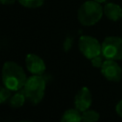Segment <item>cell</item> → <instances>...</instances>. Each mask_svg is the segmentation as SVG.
<instances>
[{"mask_svg": "<svg viewBox=\"0 0 122 122\" xmlns=\"http://www.w3.org/2000/svg\"><path fill=\"white\" fill-rule=\"evenodd\" d=\"M27 79L20 65L13 61H7L4 63L2 68V80L4 86L12 92H17L23 89Z\"/></svg>", "mask_w": 122, "mask_h": 122, "instance_id": "6da1fadb", "label": "cell"}, {"mask_svg": "<svg viewBox=\"0 0 122 122\" xmlns=\"http://www.w3.org/2000/svg\"><path fill=\"white\" fill-rule=\"evenodd\" d=\"M46 84V79L42 74H32L29 77L22 89L27 97V101L32 105L40 103L45 95Z\"/></svg>", "mask_w": 122, "mask_h": 122, "instance_id": "7a4b0ae2", "label": "cell"}, {"mask_svg": "<svg viewBox=\"0 0 122 122\" xmlns=\"http://www.w3.org/2000/svg\"><path fill=\"white\" fill-rule=\"evenodd\" d=\"M100 4L94 0H88L80 6L77 11V18L81 25L86 27L93 26L102 18L104 10Z\"/></svg>", "mask_w": 122, "mask_h": 122, "instance_id": "3957f363", "label": "cell"}, {"mask_svg": "<svg viewBox=\"0 0 122 122\" xmlns=\"http://www.w3.org/2000/svg\"><path fill=\"white\" fill-rule=\"evenodd\" d=\"M101 44L103 57L112 60H122V37L108 36Z\"/></svg>", "mask_w": 122, "mask_h": 122, "instance_id": "277c9868", "label": "cell"}, {"mask_svg": "<svg viewBox=\"0 0 122 122\" xmlns=\"http://www.w3.org/2000/svg\"><path fill=\"white\" fill-rule=\"evenodd\" d=\"M78 47L81 53L88 59L102 54V44L94 37L82 35L78 41Z\"/></svg>", "mask_w": 122, "mask_h": 122, "instance_id": "5b68a950", "label": "cell"}, {"mask_svg": "<svg viewBox=\"0 0 122 122\" xmlns=\"http://www.w3.org/2000/svg\"><path fill=\"white\" fill-rule=\"evenodd\" d=\"M116 60L106 59L100 69L102 75L109 81L118 82L122 78V69Z\"/></svg>", "mask_w": 122, "mask_h": 122, "instance_id": "8992f818", "label": "cell"}, {"mask_svg": "<svg viewBox=\"0 0 122 122\" xmlns=\"http://www.w3.org/2000/svg\"><path fill=\"white\" fill-rule=\"evenodd\" d=\"M92 102V93H91V91L89 90V88H87V87L81 88L75 94L74 100H73L74 107L77 110H79L81 112L90 109Z\"/></svg>", "mask_w": 122, "mask_h": 122, "instance_id": "52a82bcc", "label": "cell"}, {"mask_svg": "<svg viewBox=\"0 0 122 122\" xmlns=\"http://www.w3.org/2000/svg\"><path fill=\"white\" fill-rule=\"evenodd\" d=\"M26 67L32 74H43L46 71V64L43 59L35 53H29L26 56Z\"/></svg>", "mask_w": 122, "mask_h": 122, "instance_id": "ba28073f", "label": "cell"}, {"mask_svg": "<svg viewBox=\"0 0 122 122\" xmlns=\"http://www.w3.org/2000/svg\"><path fill=\"white\" fill-rule=\"evenodd\" d=\"M104 15L112 20V21H118L122 18V8L115 3H107L103 7Z\"/></svg>", "mask_w": 122, "mask_h": 122, "instance_id": "9c48e42d", "label": "cell"}, {"mask_svg": "<svg viewBox=\"0 0 122 122\" xmlns=\"http://www.w3.org/2000/svg\"><path fill=\"white\" fill-rule=\"evenodd\" d=\"M60 120L61 122H80L82 121V112L76 108L69 109L64 112Z\"/></svg>", "mask_w": 122, "mask_h": 122, "instance_id": "30bf717a", "label": "cell"}, {"mask_svg": "<svg viewBox=\"0 0 122 122\" xmlns=\"http://www.w3.org/2000/svg\"><path fill=\"white\" fill-rule=\"evenodd\" d=\"M26 101L27 97L25 95V92H23V90H19L13 95H11V97L9 100V103L12 109H19L25 104Z\"/></svg>", "mask_w": 122, "mask_h": 122, "instance_id": "8fae6325", "label": "cell"}, {"mask_svg": "<svg viewBox=\"0 0 122 122\" xmlns=\"http://www.w3.org/2000/svg\"><path fill=\"white\" fill-rule=\"evenodd\" d=\"M100 115L99 112H97L94 110H86L82 112V121L84 122H95L99 119Z\"/></svg>", "mask_w": 122, "mask_h": 122, "instance_id": "7c38bea8", "label": "cell"}, {"mask_svg": "<svg viewBox=\"0 0 122 122\" xmlns=\"http://www.w3.org/2000/svg\"><path fill=\"white\" fill-rule=\"evenodd\" d=\"M19 4L28 9L40 8L44 4V0H17Z\"/></svg>", "mask_w": 122, "mask_h": 122, "instance_id": "4fadbf2b", "label": "cell"}, {"mask_svg": "<svg viewBox=\"0 0 122 122\" xmlns=\"http://www.w3.org/2000/svg\"><path fill=\"white\" fill-rule=\"evenodd\" d=\"M11 92L12 91L7 88L6 86L0 89V103L1 104H4L8 100H10V98L11 97Z\"/></svg>", "mask_w": 122, "mask_h": 122, "instance_id": "5bb4252c", "label": "cell"}, {"mask_svg": "<svg viewBox=\"0 0 122 122\" xmlns=\"http://www.w3.org/2000/svg\"><path fill=\"white\" fill-rule=\"evenodd\" d=\"M102 56L99 54V55H96V56L92 57V59H90L91 60V63H92V66L93 68H95V69H101V67H102V65H103V63L105 61V60H103Z\"/></svg>", "mask_w": 122, "mask_h": 122, "instance_id": "9a60e30c", "label": "cell"}, {"mask_svg": "<svg viewBox=\"0 0 122 122\" xmlns=\"http://www.w3.org/2000/svg\"><path fill=\"white\" fill-rule=\"evenodd\" d=\"M73 45V37L72 36H67L63 42V50L67 52L69 51Z\"/></svg>", "mask_w": 122, "mask_h": 122, "instance_id": "2e32d148", "label": "cell"}, {"mask_svg": "<svg viewBox=\"0 0 122 122\" xmlns=\"http://www.w3.org/2000/svg\"><path fill=\"white\" fill-rule=\"evenodd\" d=\"M115 112H116V113H117L120 117H122V100H120V101L116 104V106H115Z\"/></svg>", "mask_w": 122, "mask_h": 122, "instance_id": "e0dca14e", "label": "cell"}, {"mask_svg": "<svg viewBox=\"0 0 122 122\" xmlns=\"http://www.w3.org/2000/svg\"><path fill=\"white\" fill-rule=\"evenodd\" d=\"M1 1V3L3 4V5H11V4H13L16 0H0Z\"/></svg>", "mask_w": 122, "mask_h": 122, "instance_id": "ac0fdd59", "label": "cell"}, {"mask_svg": "<svg viewBox=\"0 0 122 122\" xmlns=\"http://www.w3.org/2000/svg\"><path fill=\"white\" fill-rule=\"evenodd\" d=\"M94 1H96V2H99V3H104L106 0H94Z\"/></svg>", "mask_w": 122, "mask_h": 122, "instance_id": "d6986e66", "label": "cell"}]
</instances>
